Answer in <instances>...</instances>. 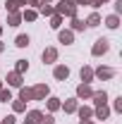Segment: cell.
Returning <instances> with one entry per match:
<instances>
[{
    "instance_id": "obj_11",
    "label": "cell",
    "mask_w": 122,
    "mask_h": 124,
    "mask_svg": "<svg viewBox=\"0 0 122 124\" xmlns=\"http://www.w3.org/2000/svg\"><path fill=\"white\" fill-rule=\"evenodd\" d=\"M105 26H108V29H117V26H120V17H117V15H110L105 19Z\"/></svg>"
},
{
    "instance_id": "obj_38",
    "label": "cell",
    "mask_w": 122,
    "mask_h": 124,
    "mask_svg": "<svg viewBox=\"0 0 122 124\" xmlns=\"http://www.w3.org/2000/svg\"><path fill=\"white\" fill-rule=\"evenodd\" d=\"M2 50H5V46H2V43H0V53H2Z\"/></svg>"
},
{
    "instance_id": "obj_26",
    "label": "cell",
    "mask_w": 122,
    "mask_h": 124,
    "mask_svg": "<svg viewBox=\"0 0 122 124\" xmlns=\"http://www.w3.org/2000/svg\"><path fill=\"white\" fill-rule=\"evenodd\" d=\"M22 17H24L26 22H34V19H36V17H38V15H36V10H26V12H24V15H22Z\"/></svg>"
},
{
    "instance_id": "obj_19",
    "label": "cell",
    "mask_w": 122,
    "mask_h": 124,
    "mask_svg": "<svg viewBox=\"0 0 122 124\" xmlns=\"http://www.w3.org/2000/svg\"><path fill=\"white\" fill-rule=\"evenodd\" d=\"M19 22H22V15L12 12V15H10V22H7V24H10V26H19Z\"/></svg>"
},
{
    "instance_id": "obj_22",
    "label": "cell",
    "mask_w": 122,
    "mask_h": 124,
    "mask_svg": "<svg viewBox=\"0 0 122 124\" xmlns=\"http://www.w3.org/2000/svg\"><path fill=\"white\" fill-rule=\"evenodd\" d=\"M84 26H86V24H84L81 19H77V17H72V29H74V31H81Z\"/></svg>"
},
{
    "instance_id": "obj_10",
    "label": "cell",
    "mask_w": 122,
    "mask_h": 124,
    "mask_svg": "<svg viewBox=\"0 0 122 124\" xmlns=\"http://www.w3.org/2000/svg\"><path fill=\"white\" fill-rule=\"evenodd\" d=\"M22 5H26V0H7V10L10 12H17Z\"/></svg>"
},
{
    "instance_id": "obj_35",
    "label": "cell",
    "mask_w": 122,
    "mask_h": 124,
    "mask_svg": "<svg viewBox=\"0 0 122 124\" xmlns=\"http://www.w3.org/2000/svg\"><path fill=\"white\" fill-rule=\"evenodd\" d=\"M115 12H117V15L122 12V0H117V5H115Z\"/></svg>"
},
{
    "instance_id": "obj_39",
    "label": "cell",
    "mask_w": 122,
    "mask_h": 124,
    "mask_svg": "<svg viewBox=\"0 0 122 124\" xmlns=\"http://www.w3.org/2000/svg\"><path fill=\"white\" fill-rule=\"evenodd\" d=\"M0 33H2V26H0Z\"/></svg>"
},
{
    "instance_id": "obj_16",
    "label": "cell",
    "mask_w": 122,
    "mask_h": 124,
    "mask_svg": "<svg viewBox=\"0 0 122 124\" xmlns=\"http://www.w3.org/2000/svg\"><path fill=\"white\" fill-rule=\"evenodd\" d=\"M108 115H110V110H108L105 105H101V108H96V117H98V119H108Z\"/></svg>"
},
{
    "instance_id": "obj_13",
    "label": "cell",
    "mask_w": 122,
    "mask_h": 124,
    "mask_svg": "<svg viewBox=\"0 0 122 124\" xmlns=\"http://www.w3.org/2000/svg\"><path fill=\"white\" fill-rule=\"evenodd\" d=\"M72 41H74V33H72V31H60V43L67 46V43H72Z\"/></svg>"
},
{
    "instance_id": "obj_5",
    "label": "cell",
    "mask_w": 122,
    "mask_h": 124,
    "mask_svg": "<svg viewBox=\"0 0 122 124\" xmlns=\"http://www.w3.org/2000/svg\"><path fill=\"white\" fill-rule=\"evenodd\" d=\"M77 95H79V98H91L93 88L89 86V84H79V86H77Z\"/></svg>"
},
{
    "instance_id": "obj_12",
    "label": "cell",
    "mask_w": 122,
    "mask_h": 124,
    "mask_svg": "<svg viewBox=\"0 0 122 124\" xmlns=\"http://www.w3.org/2000/svg\"><path fill=\"white\" fill-rule=\"evenodd\" d=\"M91 79H93V69H91V67H81V81L89 84Z\"/></svg>"
},
{
    "instance_id": "obj_2",
    "label": "cell",
    "mask_w": 122,
    "mask_h": 124,
    "mask_svg": "<svg viewBox=\"0 0 122 124\" xmlns=\"http://www.w3.org/2000/svg\"><path fill=\"white\" fill-rule=\"evenodd\" d=\"M31 95H34V100H46V95H48V86H46V84H38V86H34V88H31Z\"/></svg>"
},
{
    "instance_id": "obj_37",
    "label": "cell",
    "mask_w": 122,
    "mask_h": 124,
    "mask_svg": "<svg viewBox=\"0 0 122 124\" xmlns=\"http://www.w3.org/2000/svg\"><path fill=\"white\" fill-rule=\"evenodd\" d=\"M79 124H93V122H91V119H81Z\"/></svg>"
},
{
    "instance_id": "obj_17",
    "label": "cell",
    "mask_w": 122,
    "mask_h": 124,
    "mask_svg": "<svg viewBox=\"0 0 122 124\" xmlns=\"http://www.w3.org/2000/svg\"><path fill=\"white\" fill-rule=\"evenodd\" d=\"M38 119H41V112H38V110H31L29 117H26V122H31V124H36Z\"/></svg>"
},
{
    "instance_id": "obj_8",
    "label": "cell",
    "mask_w": 122,
    "mask_h": 124,
    "mask_svg": "<svg viewBox=\"0 0 122 124\" xmlns=\"http://www.w3.org/2000/svg\"><path fill=\"white\" fill-rule=\"evenodd\" d=\"M53 74H55V79H58V81H65V79L70 77V69H67L65 64H60V67H55V72H53Z\"/></svg>"
},
{
    "instance_id": "obj_27",
    "label": "cell",
    "mask_w": 122,
    "mask_h": 124,
    "mask_svg": "<svg viewBox=\"0 0 122 124\" xmlns=\"http://www.w3.org/2000/svg\"><path fill=\"white\" fill-rule=\"evenodd\" d=\"M36 124H55V119H53L50 115H41V119H38Z\"/></svg>"
},
{
    "instance_id": "obj_4",
    "label": "cell",
    "mask_w": 122,
    "mask_h": 124,
    "mask_svg": "<svg viewBox=\"0 0 122 124\" xmlns=\"http://www.w3.org/2000/svg\"><path fill=\"white\" fill-rule=\"evenodd\" d=\"M93 105H96V108H101V105H105L108 103V93L105 91H93Z\"/></svg>"
},
{
    "instance_id": "obj_9",
    "label": "cell",
    "mask_w": 122,
    "mask_h": 124,
    "mask_svg": "<svg viewBox=\"0 0 122 124\" xmlns=\"http://www.w3.org/2000/svg\"><path fill=\"white\" fill-rule=\"evenodd\" d=\"M7 84L10 86H22V74L19 72H10L7 74Z\"/></svg>"
},
{
    "instance_id": "obj_3",
    "label": "cell",
    "mask_w": 122,
    "mask_h": 124,
    "mask_svg": "<svg viewBox=\"0 0 122 124\" xmlns=\"http://www.w3.org/2000/svg\"><path fill=\"white\" fill-rule=\"evenodd\" d=\"M108 41L105 38H98V41H96V43H93V48H91V53L93 55H103V53H108Z\"/></svg>"
},
{
    "instance_id": "obj_21",
    "label": "cell",
    "mask_w": 122,
    "mask_h": 124,
    "mask_svg": "<svg viewBox=\"0 0 122 124\" xmlns=\"http://www.w3.org/2000/svg\"><path fill=\"white\" fill-rule=\"evenodd\" d=\"M91 115H93V110H91V108H79V117H81V119H89Z\"/></svg>"
},
{
    "instance_id": "obj_20",
    "label": "cell",
    "mask_w": 122,
    "mask_h": 124,
    "mask_svg": "<svg viewBox=\"0 0 122 124\" xmlns=\"http://www.w3.org/2000/svg\"><path fill=\"white\" fill-rule=\"evenodd\" d=\"M60 24H62V17L60 15H53V17H50V26H53V29H60Z\"/></svg>"
},
{
    "instance_id": "obj_14",
    "label": "cell",
    "mask_w": 122,
    "mask_h": 124,
    "mask_svg": "<svg viewBox=\"0 0 122 124\" xmlns=\"http://www.w3.org/2000/svg\"><path fill=\"white\" fill-rule=\"evenodd\" d=\"M15 46L17 48H26V46H29V36H24V33L17 36V38H15Z\"/></svg>"
},
{
    "instance_id": "obj_33",
    "label": "cell",
    "mask_w": 122,
    "mask_h": 124,
    "mask_svg": "<svg viewBox=\"0 0 122 124\" xmlns=\"http://www.w3.org/2000/svg\"><path fill=\"white\" fill-rule=\"evenodd\" d=\"M0 124H15V117H5V119H2Z\"/></svg>"
},
{
    "instance_id": "obj_34",
    "label": "cell",
    "mask_w": 122,
    "mask_h": 124,
    "mask_svg": "<svg viewBox=\"0 0 122 124\" xmlns=\"http://www.w3.org/2000/svg\"><path fill=\"white\" fill-rule=\"evenodd\" d=\"M115 110H117V112L122 110V98H117V100H115Z\"/></svg>"
},
{
    "instance_id": "obj_30",
    "label": "cell",
    "mask_w": 122,
    "mask_h": 124,
    "mask_svg": "<svg viewBox=\"0 0 122 124\" xmlns=\"http://www.w3.org/2000/svg\"><path fill=\"white\" fill-rule=\"evenodd\" d=\"M12 108H15V112H22V110L26 108V103H24V100H17V103L12 105Z\"/></svg>"
},
{
    "instance_id": "obj_29",
    "label": "cell",
    "mask_w": 122,
    "mask_h": 124,
    "mask_svg": "<svg viewBox=\"0 0 122 124\" xmlns=\"http://www.w3.org/2000/svg\"><path fill=\"white\" fill-rule=\"evenodd\" d=\"M41 12H43L46 17H53V15H55V7H50V5H43V7H41Z\"/></svg>"
},
{
    "instance_id": "obj_1",
    "label": "cell",
    "mask_w": 122,
    "mask_h": 124,
    "mask_svg": "<svg viewBox=\"0 0 122 124\" xmlns=\"http://www.w3.org/2000/svg\"><path fill=\"white\" fill-rule=\"evenodd\" d=\"M55 15H60V17H77V5H74V0H60L58 2V7H55Z\"/></svg>"
},
{
    "instance_id": "obj_24",
    "label": "cell",
    "mask_w": 122,
    "mask_h": 124,
    "mask_svg": "<svg viewBox=\"0 0 122 124\" xmlns=\"http://www.w3.org/2000/svg\"><path fill=\"white\" fill-rule=\"evenodd\" d=\"M26 69H29V62H26V60H17V72H19V74L26 72Z\"/></svg>"
},
{
    "instance_id": "obj_32",
    "label": "cell",
    "mask_w": 122,
    "mask_h": 124,
    "mask_svg": "<svg viewBox=\"0 0 122 124\" xmlns=\"http://www.w3.org/2000/svg\"><path fill=\"white\" fill-rule=\"evenodd\" d=\"M74 5H93V0H74Z\"/></svg>"
},
{
    "instance_id": "obj_28",
    "label": "cell",
    "mask_w": 122,
    "mask_h": 124,
    "mask_svg": "<svg viewBox=\"0 0 122 124\" xmlns=\"http://www.w3.org/2000/svg\"><path fill=\"white\" fill-rule=\"evenodd\" d=\"M0 100H2V103H7V100H12V93H10V88H5V91H0Z\"/></svg>"
},
{
    "instance_id": "obj_36",
    "label": "cell",
    "mask_w": 122,
    "mask_h": 124,
    "mask_svg": "<svg viewBox=\"0 0 122 124\" xmlns=\"http://www.w3.org/2000/svg\"><path fill=\"white\" fill-rule=\"evenodd\" d=\"M103 2H108V0H93V5H91V7H98V5H103Z\"/></svg>"
},
{
    "instance_id": "obj_40",
    "label": "cell",
    "mask_w": 122,
    "mask_h": 124,
    "mask_svg": "<svg viewBox=\"0 0 122 124\" xmlns=\"http://www.w3.org/2000/svg\"><path fill=\"white\" fill-rule=\"evenodd\" d=\"M24 124H31V122H24Z\"/></svg>"
},
{
    "instance_id": "obj_6",
    "label": "cell",
    "mask_w": 122,
    "mask_h": 124,
    "mask_svg": "<svg viewBox=\"0 0 122 124\" xmlns=\"http://www.w3.org/2000/svg\"><path fill=\"white\" fill-rule=\"evenodd\" d=\"M93 74H96L98 79H113L115 77V69H110V67H98Z\"/></svg>"
},
{
    "instance_id": "obj_23",
    "label": "cell",
    "mask_w": 122,
    "mask_h": 124,
    "mask_svg": "<svg viewBox=\"0 0 122 124\" xmlns=\"http://www.w3.org/2000/svg\"><path fill=\"white\" fill-rule=\"evenodd\" d=\"M62 108H65V112H74V110H77V100H65Z\"/></svg>"
},
{
    "instance_id": "obj_18",
    "label": "cell",
    "mask_w": 122,
    "mask_h": 124,
    "mask_svg": "<svg viewBox=\"0 0 122 124\" xmlns=\"http://www.w3.org/2000/svg\"><path fill=\"white\" fill-rule=\"evenodd\" d=\"M98 24H101V17L93 12V15L89 17V19H86V26H98Z\"/></svg>"
},
{
    "instance_id": "obj_15",
    "label": "cell",
    "mask_w": 122,
    "mask_h": 124,
    "mask_svg": "<svg viewBox=\"0 0 122 124\" xmlns=\"http://www.w3.org/2000/svg\"><path fill=\"white\" fill-rule=\"evenodd\" d=\"M19 100H24V103L34 100V95H31V88H22V91H19Z\"/></svg>"
},
{
    "instance_id": "obj_31",
    "label": "cell",
    "mask_w": 122,
    "mask_h": 124,
    "mask_svg": "<svg viewBox=\"0 0 122 124\" xmlns=\"http://www.w3.org/2000/svg\"><path fill=\"white\" fill-rule=\"evenodd\" d=\"M26 5H31V7H43V0H26Z\"/></svg>"
},
{
    "instance_id": "obj_25",
    "label": "cell",
    "mask_w": 122,
    "mask_h": 124,
    "mask_svg": "<svg viewBox=\"0 0 122 124\" xmlns=\"http://www.w3.org/2000/svg\"><path fill=\"white\" fill-rule=\"evenodd\" d=\"M58 108H60V100H58V98H50V100H48V110H50V112H55Z\"/></svg>"
},
{
    "instance_id": "obj_7",
    "label": "cell",
    "mask_w": 122,
    "mask_h": 124,
    "mask_svg": "<svg viewBox=\"0 0 122 124\" xmlns=\"http://www.w3.org/2000/svg\"><path fill=\"white\" fill-rule=\"evenodd\" d=\"M55 60H58V50H55V48H46V50H43V62L50 64V62H55Z\"/></svg>"
}]
</instances>
